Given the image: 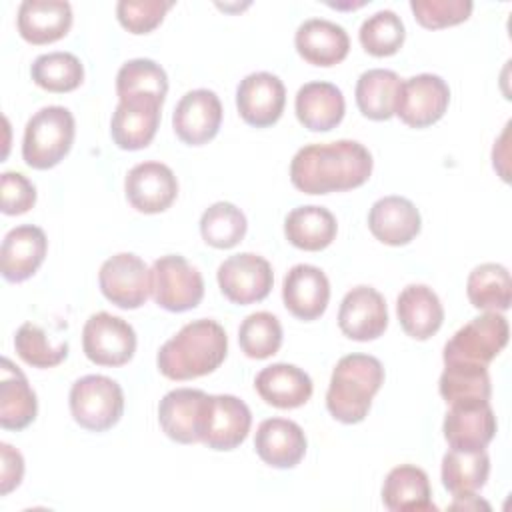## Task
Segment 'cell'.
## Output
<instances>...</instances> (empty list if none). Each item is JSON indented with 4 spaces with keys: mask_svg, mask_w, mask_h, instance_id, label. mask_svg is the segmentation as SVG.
Here are the masks:
<instances>
[{
    "mask_svg": "<svg viewBox=\"0 0 512 512\" xmlns=\"http://www.w3.org/2000/svg\"><path fill=\"white\" fill-rule=\"evenodd\" d=\"M246 228L244 212L232 202H214L200 218L202 240L218 250L234 248L244 238Z\"/></svg>",
    "mask_w": 512,
    "mask_h": 512,
    "instance_id": "8d00e7d4",
    "label": "cell"
},
{
    "mask_svg": "<svg viewBox=\"0 0 512 512\" xmlns=\"http://www.w3.org/2000/svg\"><path fill=\"white\" fill-rule=\"evenodd\" d=\"M82 350L98 366H124L136 352V332L124 318L96 312L82 328Z\"/></svg>",
    "mask_w": 512,
    "mask_h": 512,
    "instance_id": "9c48e42d",
    "label": "cell"
},
{
    "mask_svg": "<svg viewBox=\"0 0 512 512\" xmlns=\"http://www.w3.org/2000/svg\"><path fill=\"white\" fill-rule=\"evenodd\" d=\"M168 76L164 68L150 58H132L116 74V94L120 100L152 98L164 104Z\"/></svg>",
    "mask_w": 512,
    "mask_h": 512,
    "instance_id": "d590c367",
    "label": "cell"
},
{
    "mask_svg": "<svg viewBox=\"0 0 512 512\" xmlns=\"http://www.w3.org/2000/svg\"><path fill=\"white\" fill-rule=\"evenodd\" d=\"M0 454H2V464H0V494L6 496L14 488L20 486L22 476H24V458L22 454L12 448L10 444L2 442L0 444Z\"/></svg>",
    "mask_w": 512,
    "mask_h": 512,
    "instance_id": "f6af8a7d",
    "label": "cell"
},
{
    "mask_svg": "<svg viewBox=\"0 0 512 512\" xmlns=\"http://www.w3.org/2000/svg\"><path fill=\"white\" fill-rule=\"evenodd\" d=\"M220 292L234 304L246 306L264 300L274 284L272 266L266 258L240 252L228 256L216 272Z\"/></svg>",
    "mask_w": 512,
    "mask_h": 512,
    "instance_id": "7c38bea8",
    "label": "cell"
},
{
    "mask_svg": "<svg viewBox=\"0 0 512 512\" xmlns=\"http://www.w3.org/2000/svg\"><path fill=\"white\" fill-rule=\"evenodd\" d=\"M396 314L402 330L414 340H428L444 322V308L438 294L426 284H408L396 300Z\"/></svg>",
    "mask_w": 512,
    "mask_h": 512,
    "instance_id": "484cf974",
    "label": "cell"
},
{
    "mask_svg": "<svg viewBox=\"0 0 512 512\" xmlns=\"http://www.w3.org/2000/svg\"><path fill=\"white\" fill-rule=\"evenodd\" d=\"M372 154L358 140L302 146L290 162V180L304 194H330L362 186L372 174Z\"/></svg>",
    "mask_w": 512,
    "mask_h": 512,
    "instance_id": "6da1fadb",
    "label": "cell"
},
{
    "mask_svg": "<svg viewBox=\"0 0 512 512\" xmlns=\"http://www.w3.org/2000/svg\"><path fill=\"white\" fill-rule=\"evenodd\" d=\"M18 32L30 44H50L64 38L72 26V6L66 0H24L18 8Z\"/></svg>",
    "mask_w": 512,
    "mask_h": 512,
    "instance_id": "d4e9b609",
    "label": "cell"
},
{
    "mask_svg": "<svg viewBox=\"0 0 512 512\" xmlns=\"http://www.w3.org/2000/svg\"><path fill=\"white\" fill-rule=\"evenodd\" d=\"M68 402L74 422L90 432L112 428L124 412L122 386L102 374L78 378L70 388Z\"/></svg>",
    "mask_w": 512,
    "mask_h": 512,
    "instance_id": "5b68a950",
    "label": "cell"
},
{
    "mask_svg": "<svg viewBox=\"0 0 512 512\" xmlns=\"http://www.w3.org/2000/svg\"><path fill=\"white\" fill-rule=\"evenodd\" d=\"M32 80L48 92H72L84 80L82 62L70 52L40 54L30 66Z\"/></svg>",
    "mask_w": 512,
    "mask_h": 512,
    "instance_id": "74e56055",
    "label": "cell"
},
{
    "mask_svg": "<svg viewBox=\"0 0 512 512\" xmlns=\"http://www.w3.org/2000/svg\"><path fill=\"white\" fill-rule=\"evenodd\" d=\"M254 388L266 404L282 410L306 404L314 390L312 378L302 368L286 362L262 368L256 374Z\"/></svg>",
    "mask_w": 512,
    "mask_h": 512,
    "instance_id": "4316f807",
    "label": "cell"
},
{
    "mask_svg": "<svg viewBox=\"0 0 512 512\" xmlns=\"http://www.w3.org/2000/svg\"><path fill=\"white\" fill-rule=\"evenodd\" d=\"M222 124V102L216 92L196 88L186 92L172 114V128L176 136L188 146H202L210 142Z\"/></svg>",
    "mask_w": 512,
    "mask_h": 512,
    "instance_id": "5bb4252c",
    "label": "cell"
},
{
    "mask_svg": "<svg viewBox=\"0 0 512 512\" xmlns=\"http://www.w3.org/2000/svg\"><path fill=\"white\" fill-rule=\"evenodd\" d=\"M338 326L350 340H376L388 326V308L384 296L372 286L352 288L340 302Z\"/></svg>",
    "mask_w": 512,
    "mask_h": 512,
    "instance_id": "2e32d148",
    "label": "cell"
},
{
    "mask_svg": "<svg viewBox=\"0 0 512 512\" xmlns=\"http://www.w3.org/2000/svg\"><path fill=\"white\" fill-rule=\"evenodd\" d=\"M384 384V366L370 354L342 356L326 392L328 412L342 424H358L368 416L374 394Z\"/></svg>",
    "mask_w": 512,
    "mask_h": 512,
    "instance_id": "3957f363",
    "label": "cell"
},
{
    "mask_svg": "<svg viewBox=\"0 0 512 512\" xmlns=\"http://www.w3.org/2000/svg\"><path fill=\"white\" fill-rule=\"evenodd\" d=\"M240 350L254 360L274 356L282 346V324L266 310L248 314L238 328Z\"/></svg>",
    "mask_w": 512,
    "mask_h": 512,
    "instance_id": "f35d334b",
    "label": "cell"
},
{
    "mask_svg": "<svg viewBox=\"0 0 512 512\" xmlns=\"http://www.w3.org/2000/svg\"><path fill=\"white\" fill-rule=\"evenodd\" d=\"M450 104V88L438 74L422 72L400 82L394 114L410 128L438 122Z\"/></svg>",
    "mask_w": 512,
    "mask_h": 512,
    "instance_id": "30bf717a",
    "label": "cell"
},
{
    "mask_svg": "<svg viewBox=\"0 0 512 512\" xmlns=\"http://www.w3.org/2000/svg\"><path fill=\"white\" fill-rule=\"evenodd\" d=\"M76 122L64 106H44L26 122L22 158L34 170L54 168L70 152Z\"/></svg>",
    "mask_w": 512,
    "mask_h": 512,
    "instance_id": "277c9868",
    "label": "cell"
},
{
    "mask_svg": "<svg viewBox=\"0 0 512 512\" xmlns=\"http://www.w3.org/2000/svg\"><path fill=\"white\" fill-rule=\"evenodd\" d=\"M172 6L174 2L164 0H120L116 4V16L128 32L148 34L164 20Z\"/></svg>",
    "mask_w": 512,
    "mask_h": 512,
    "instance_id": "7bdbcfd3",
    "label": "cell"
},
{
    "mask_svg": "<svg viewBox=\"0 0 512 512\" xmlns=\"http://www.w3.org/2000/svg\"><path fill=\"white\" fill-rule=\"evenodd\" d=\"M0 372V426L6 430H22L36 418V394L24 372L14 366L10 358H2Z\"/></svg>",
    "mask_w": 512,
    "mask_h": 512,
    "instance_id": "f546056e",
    "label": "cell"
},
{
    "mask_svg": "<svg viewBox=\"0 0 512 512\" xmlns=\"http://www.w3.org/2000/svg\"><path fill=\"white\" fill-rule=\"evenodd\" d=\"M444 438L454 450H482L496 434V416L490 402L452 404L442 424Z\"/></svg>",
    "mask_w": 512,
    "mask_h": 512,
    "instance_id": "ffe728a7",
    "label": "cell"
},
{
    "mask_svg": "<svg viewBox=\"0 0 512 512\" xmlns=\"http://www.w3.org/2000/svg\"><path fill=\"white\" fill-rule=\"evenodd\" d=\"M368 228L376 240L388 246L412 242L422 228L418 208L404 196H384L368 212Z\"/></svg>",
    "mask_w": 512,
    "mask_h": 512,
    "instance_id": "7402d4cb",
    "label": "cell"
},
{
    "mask_svg": "<svg viewBox=\"0 0 512 512\" xmlns=\"http://www.w3.org/2000/svg\"><path fill=\"white\" fill-rule=\"evenodd\" d=\"M294 110L298 122L312 132H328L336 128L346 112L342 90L332 82H306L296 92Z\"/></svg>",
    "mask_w": 512,
    "mask_h": 512,
    "instance_id": "cb8c5ba5",
    "label": "cell"
},
{
    "mask_svg": "<svg viewBox=\"0 0 512 512\" xmlns=\"http://www.w3.org/2000/svg\"><path fill=\"white\" fill-rule=\"evenodd\" d=\"M162 102L152 98L120 100L110 122V134L122 150L146 148L158 130Z\"/></svg>",
    "mask_w": 512,
    "mask_h": 512,
    "instance_id": "ac0fdd59",
    "label": "cell"
},
{
    "mask_svg": "<svg viewBox=\"0 0 512 512\" xmlns=\"http://www.w3.org/2000/svg\"><path fill=\"white\" fill-rule=\"evenodd\" d=\"M100 292L124 310L140 308L150 296V268L132 252H120L104 260L98 272Z\"/></svg>",
    "mask_w": 512,
    "mask_h": 512,
    "instance_id": "8fae6325",
    "label": "cell"
},
{
    "mask_svg": "<svg viewBox=\"0 0 512 512\" xmlns=\"http://www.w3.org/2000/svg\"><path fill=\"white\" fill-rule=\"evenodd\" d=\"M466 294L474 308L484 312H504L510 308L512 282L506 266L484 262L476 266L466 280Z\"/></svg>",
    "mask_w": 512,
    "mask_h": 512,
    "instance_id": "836d02e7",
    "label": "cell"
},
{
    "mask_svg": "<svg viewBox=\"0 0 512 512\" xmlns=\"http://www.w3.org/2000/svg\"><path fill=\"white\" fill-rule=\"evenodd\" d=\"M382 502L392 512H434L428 474L414 464L392 468L382 484Z\"/></svg>",
    "mask_w": 512,
    "mask_h": 512,
    "instance_id": "f1b7e54d",
    "label": "cell"
},
{
    "mask_svg": "<svg viewBox=\"0 0 512 512\" xmlns=\"http://www.w3.org/2000/svg\"><path fill=\"white\" fill-rule=\"evenodd\" d=\"M358 38L368 54L384 58L396 54L402 48L406 28L402 18L394 10H378L362 22Z\"/></svg>",
    "mask_w": 512,
    "mask_h": 512,
    "instance_id": "ab89813d",
    "label": "cell"
},
{
    "mask_svg": "<svg viewBox=\"0 0 512 512\" xmlns=\"http://www.w3.org/2000/svg\"><path fill=\"white\" fill-rule=\"evenodd\" d=\"M124 192L134 210L142 214H158L168 210L176 200L178 180L170 166L148 160L128 170Z\"/></svg>",
    "mask_w": 512,
    "mask_h": 512,
    "instance_id": "4fadbf2b",
    "label": "cell"
},
{
    "mask_svg": "<svg viewBox=\"0 0 512 512\" xmlns=\"http://www.w3.org/2000/svg\"><path fill=\"white\" fill-rule=\"evenodd\" d=\"M206 392L196 388H176L164 394L158 404V422L162 432L180 444L200 442V414Z\"/></svg>",
    "mask_w": 512,
    "mask_h": 512,
    "instance_id": "83f0119b",
    "label": "cell"
},
{
    "mask_svg": "<svg viewBox=\"0 0 512 512\" xmlns=\"http://www.w3.org/2000/svg\"><path fill=\"white\" fill-rule=\"evenodd\" d=\"M336 232H338L336 218L324 206H316V204L298 206L290 210L288 216L284 218L286 240L300 250H308V252L324 250L332 244V240L336 238Z\"/></svg>",
    "mask_w": 512,
    "mask_h": 512,
    "instance_id": "4dcf8cb0",
    "label": "cell"
},
{
    "mask_svg": "<svg viewBox=\"0 0 512 512\" xmlns=\"http://www.w3.org/2000/svg\"><path fill=\"white\" fill-rule=\"evenodd\" d=\"M252 426L246 402L232 394H206L200 414V442L212 450L238 448Z\"/></svg>",
    "mask_w": 512,
    "mask_h": 512,
    "instance_id": "ba28073f",
    "label": "cell"
},
{
    "mask_svg": "<svg viewBox=\"0 0 512 512\" xmlns=\"http://www.w3.org/2000/svg\"><path fill=\"white\" fill-rule=\"evenodd\" d=\"M474 4L470 0H412L410 10L420 26L438 30L466 22Z\"/></svg>",
    "mask_w": 512,
    "mask_h": 512,
    "instance_id": "b9f144b4",
    "label": "cell"
},
{
    "mask_svg": "<svg viewBox=\"0 0 512 512\" xmlns=\"http://www.w3.org/2000/svg\"><path fill=\"white\" fill-rule=\"evenodd\" d=\"M228 354L226 330L210 318L184 324L156 356L160 374L170 380H192L214 372Z\"/></svg>",
    "mask_w": 512,
    "mask_h": 512,
    "instance_id": "7a4b0ae2",
    "label": "cell"
},
{
    "mask_svg": "<svg viewBox=\"0 0 512 512\" xmlns=\"http://www.w3.org/2000/svg\"><path fill=\"white\" fill-rule=\"evenodd\" d=\"M0 194V210L8 216L24 214L36 204V186L20 172H2Z\"/></svg>",
    "mask_w": 512,
    "mask_h": 512,
    "instance_id": "ee69618b",
    "label": "cell"
},
{
    "mask_svg": "<svg viewBox=\"0 0 512 512\" xmlns=\"http://www.w3.org/2000/svg\"><path fill=\"white\" fill-rule=\"evenodd\" d=\"M400 76L394 70L372 68L360 74L356 82V104L362 116L370 120H388L394 116L400 90Z\"/></svg>",
    "mask_w": 512,
    "mask_h": 512,
    "instance_id": "1f68e13d",
    "label": "cell"
},
{
    "mask_svg": "<svg viewBox=\"0 0 512 512\" xmlns=\"http://www.w3.org/2000/svg\"><path fill=\"white\" fill-rule=\"evenodd\" d=\"M254 448L268 466L294 468L306 454V434L294 420L266 418L256 428Z\"/></svg>",
    "mask_w": 512,
    "mask_h": 512,
    "instance_id": "d6986e66",
    "label": "cell"
},
{
    "mask_svg": "<svg viewBox=\"0 0 512 512\" xmlns=\"http://www.w3.org/2000/svg\"><path fill=\"white\" fill-rule=\"evenodd\" d=\"M490 474V456L486 450H454L442 456V484L454 496L476 494L484 488Z\"/></svg>",
    "mask_w": 512,
    "mask_h": 512,
    "instance_id": "d6a6232c",
    "label": "cell"
},
{
    "mask_svg": "<svg viewBox=\"0 0 512 512\" xmlns=\"http://www.w3.org/2000/svg\"><path fill=\"white\" fill-rule=\"evenodd\" d=\"M444 366L438 390L446 404H480L490 400L492 384L486 366L460 362Z\"/></svg>",
    "mask_w": 512,
    "mask_h": 512,
    "instance_id": "e575fe53",
    "label": "cell"
},
{
    "mask_svg": "<svg viewBox=\"0 0 512 512\" xmlns=\"http://www.w3.org/2000/svg\"><path fill=\"white\" fill-rule=\"evenodd\" d=\"M296 52L314 66H334L348 56V32L326 18L304 20L294 34Z\"/></svg>",
    "mask_w": 512,
    "mask_h": 512,
    "instance_id": "603a6c76",
    "label": "cell"
},
{
    "mask_svg": "<svg viewBox=\"0 0 512 512\" xmlns=\"http://www.w3.org/2000/svg\"><path fill=\"white\" fill-rule=\"evenodd\" d=\"M16 354L34 368H52L58 366L68 356V342L52 346L46 332L32 322H24L14 334Z\"/></svg>",
    "mask_w": 512,
    "mask_h": 512,
    "instance_id": "60d3db41",
    "label": "cell"
},
{
    "mask_svg": "<svg viewBox=\"0 0 512 512\" xmlns=\"http://www.w3.org/2000/svg\"><path fill=\"white\" fill-rule=\"evenodd\" d=\"M286 104V88L272 72H252L236 88V108L242 120L254 128H266L280 120Z\"/></svg>",
    "mask_w": 512,
    "mask_h": 512,
    "instance_id": "9a60e30c",
    "label": "cell"
},
{
    "mask_svg": "<svg viewBox=\"0 0 512 512\" xmlns=\"http://www.w3.org/2000/svg\"><path fill=\"white\" fill-rule=\"evenodd\" d=\"M150 294L160 308L186 312L202 302L204 278L184 256L166 254L150 268Z\"/></svg>",
    "mask_w": 512,
    "mask_h": 512,
    "instance_id": "52a82bcc",
    "label": "cell"
},
{
    "mask_svg": "<svg viewBox=\"0 0 512 512\" xmlns=\"http://www.w3.org/2000/svg\"><path fill=\"white\" fill-rule=\"evenodd\" d=\"M48 240L42 228L22 224L12 228L0 248V270L4 280L22 282L30 278L46 258Z\"/></svg>",
    "mask_w": 512,
    "mask_h": 512,
    "instance_id": "44dd1931",
    "label": "cell"
},
{
    "mask_svg": "<svg viewBox=\"0 0 512 512\" xmlns=\"http://www.w3.org/2000/svg\"><path fill=\"white\" fill-rule=\"evenodd\" d=\"M510 328L502 312H484L464 324L444 346V364L488 366L508 344Z\"/></svg>",
    "mask_w": 512,
    "mask_h": 512,
    "instance_id": "8992f818",
    "label": "cell"
},
{
    "mask_svg": "<svg viewBox=\"0 0 512 512\" xmlns=\"http://www.w3.org/2000/svg\"><path fill=\"white\" fill-rule=\"evenodd\" d=\"M282 300L286 310L298 320H316L328 308L330 282L318 266L296 264L284 276Z\"/></svg>",
    "mask_w": 512,
    "mask_h": 512,
    "instance_id": "e0dca14e",
    "label": "cell"
}]
</instances>
